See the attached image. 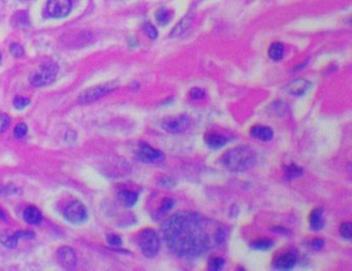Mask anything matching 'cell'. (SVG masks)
Masks as SVG:
<instances>
[{
    "mask_svg": "<svg viewBox=\"0 0 352 271\" xmlns=\"http://www.w3.org/2000/svg\"><path fill=\"white\" fill-rule=\"evenodd\" d=\"M311 245H312V248H313V249L319 250V249H321V248L324 246V240L321 239V238H316V239H314V240L312 241Z\"/></svg>",
    "mask_w": 352,
    "mask_h": 271,
    "instance_id": "cell-36",
    "label": "cell"
},
{
    "mask_svg": "<svg viewBox=\"0 0 352 271\" xmlns=\"http://www.w3.org/2000/svg\"><path fill=\"white\" fill-rule=\"evenodd\" d=\"M107 240L110 245L112 246H120L122 244V239L119 235L116 234H109L107 236Z\"/></svg>",
    "mask_w": 352,
    "mask_h": 271,
    "instance_id": "cell-35",
    "label": "cell"
},
{
    "mask_svg": "<svg viewBox=\"0 0 352 271\" xmlns=\"http://www.w3.org/2000/svg\"><path fill=\"white\" fill-rule=\"evenodd\" d=\"M0 64H2V54H0Z\"/></svg>",
    "mask_w": 352,
    "mask_h": 271,
    "instance_id": "cell-39",
    "label": "cell"
},
{
    "mask_svg": "<svg viewBox=\"0 0 352 271\" xmlns=\"http://www.w3.org/2000/svg\"><path fill=\"white\" fill-rule=\"evenodd\" d=\"M161 232L169 249L182 259L198 258L211 245L204 219L196 212L181 211L172 216L163 223Z\"/></svg>",
    "mask_w": 352,
    "mask_h": 271,
    "instance_id": "cell-1",
    "label": "cell"
},
{
    "mask_svg": "<svg viewBox=\"0 0 352 271\" xmlns=\"http://www.w3.org/2000/svg\"><path fill=\"white\" fill-rule=\"evenodd\" d=\"M309 223L310 228L313 231H320L324 227V221H323V210L321 208L314 209L309 217Z\"/></svg>",
    "mask_w": 352,
    "mask_h": 271,
    "instance_id": "cell-18",
    "label": "cell"
},
{
    "mask_svg": "<svg viewBox=\"0 0 352 271\" xmlns=\"http://www.w3.org/2000/svg\"><path fill=\"white\" fill-rule=\"evenodd\" d=\"M57 260L59 264L67 270L75 269L77 265L76 253L69 246H62L57 250Z\"/></svg>",
    "mask_w": 352,
    "mask_h": 271,
    "instance_id": "cell-10",
    "label": "cell"
},
{
    "mask_svg": "<svg viewBox=\"0 0 352 271\" xmlns=\"http://www.w3.org/2000/svg\"><path fill=\"white\" fill-rule=\"evenodd\" d=\"M72 0H49L47 12L52 18H64L72 11Z\"/></svg>",
    "mask_w": 352,
    "mask_h": 271,
    "instance_id": "cell-9",
    "label": "cell"
},
{
    "mask_svg": "<svg viewBox=\"0 0 352 271\" xmlns=\"http://www.w3.org/2000/svg\"><path fill=\"white\" fill-rule=\"evenodd\" d=\"M284 54V47L281 43H273L268 49V57L274 61L282 59Z\"/></svg>",
    "mask_w": 352,
    "mask_h": 271,
    "instance_id": "cell-20",
    "label": "cell"
},
{
    "mask_svg": "<svg viewBox=\"0 0 352 271\" xmlns=\"http://www.w3.org/2000/svg\"><path fill=\"white\" fill-rule=\"evenodd\" d=\"M23 219L28 225H38L43 220V216L35 206H28L24 211Z\"/></svg>",
    "mask_w": 352,
    "mask_h": 271,
    "instance_id": "cell-17",
    "label": "cell"
},
{
    "mask_svg": "<svg viewBox=\"0 0 352 271\" xmlns=\"http://www.w3.org/2000/svg\"><path fill=\"white\" fill-rule=\"evenodd\" d=\"M143 30L144 32L147 34V36L151 40H156L158 36V31L157 29L154 27V25H152L151 23L147 22L143 25Z\"/></svg>",
    "mask_w": 352,
    "mask_h": 271,
    "instance_id": "cell-27",
    "label": "cell"
},
{
    "mask_svg": "<svg viewBox=\"0 0 352 271\" xmlns=\"http://www.w3.org/2000/svg\"><path fill=\"white\" fill-rule=\"evenodd\" d=\"M20 241V237L17 232L13 233L9 230H6L0 233V243L7 248H15Z\"/></svg>",
    "mask_w": 352,
    "mask_h": 271,
    "instance_id": "cell-16",
    "label": "cell"
},
{
    "mask_svg": "<svg viewBox=\"0 0 352 271\" xmlns=\"http://www.w3.org/2000/svg\"><path fill=\"white\" fill-rule=\"evenodd\" d=\"M257 162L255 151L249 146H238L227 150L221 158L225 169L234 173H243L252 169Z\"/></svg>",
    "mask_w": 352,
    "mask_h": 271,
    "instance_id": "cell-2",
    "label": "cell"
},
{
    "mask_svg": "<svg viewBox=\"0 0 352 271\" xmlns=\"http://www.w3.org/2000/svg\"><path fill=\"white\" fill-rule=\"evenodd\" d=\"M303 172L304 171L302 168H300L299 166H297L295 164H292V165L286 167V169L284 171V177L287 180H293V179L298 178L301 175H303Z\"/></svg>",
    "mask_w": 352,
    "mask_h": 271,
    "instance_id": "cell-21",
    "label": "cell"
},
{
    "mask_svg": "<svg viewBox=\"0 0 352 271\" xmlns=\"http://www.w3.org/2000/svg\"><path fill=\"white\" fill-rule=\"evenodd\" d=\"M273 232H280V233H283V234H287V230L285 229H281V228H276L275 230H273Z\"/></svg>",
    "mask_w": 352,
    "mask_h": 271,
    "instance_id": "cell-38",
    "label": "cell"
},
{
    "mask_svg": "<svg viewBox=\"0 0 352 271\" xmlns=\"http://www.w3.org/2000/svg\"><path fill=\"white\" fill-rule=\"evenodd\" d=\"M297 264V256L294 253H287L276 259L274 266L279 270H292Z\"/></svg>",
    "mask_w": 352,
    "mask_h": 271,
    "instance_id": "cell-13",
    "label": "cell"
},
{
    "mask_svg": "<svg viewBox=\"0 0 352 271\" xmlns=\"http://www.w3.org/2000/svg\"><path fill=\"white\" fill-rule=\"evenodd\" d=\"M64 218L72 224H82L88 218L86 207L79 201H73L64 210Z\"/></svg>",
    "mask_w": 352,
    "mask_h": 271,
    "instance_id": "cell-6",
    "label": "cell"
},
{
    "mask_svg": "<svg viewBox=\"0 0 352 271\" xmlns=\"http://www.w3.org/2000/svg\"><path fill=\"white\" fill-rule=\"evenodd\" d=\"M136 159L145 164H154L159 163L164 159V154L152 146H150L148 143H140L138 146V149L136 151Z\"/></svg>",
    "mask_w": 352,
    "mask_h": 271,
    "instance_id": "cell-8",
    "label": "cell"
},
{
    "mask_svg": "<svg viewBox=\"0 0 352 271\" xmlns=\"http://www.w3.org/2000/svg\"><path fill=\"white\" fill-rule=\"evenodd\" d=\"M250 245L252 248L257 249V250H267V249L273 247L274 241L272 239L261 238V239H257V240L253 241Z\"/></svg>",
    "mask_w": 352,
    "mask_h": 271,
    "instance_id": "cell-22",
    "label": "cell"
},
{
    "mask_svg": "<svg viewBox=\"0 0 352 271\" xmlns=\"http://www.w3.org/2000/svg\"><path fill=\"white\" fill-rule=\"evenodd\" d=\"M58 74V66L54 62H46L31 74L29 81L34 87H44L52 84Z\"/></svg>",
    "mask_w": 352,
    "mask_h": 271,
    "instance_id": "cell-3",
    "label": "cell"
},
{
    "mask_svg": "<svg viewBox=\"0 0 352 271\" xmlns=\"http://www.w3.org/2000/svg\"><path fill=\"white\" fill-rule=\"evenodd\" d=\"M0 220H3V221H7L8 220V216H7V214L3 209H0Z\"/></svg>",
    "mask_w": 352,
    "mask_h": 271,
    "instance_id": "cell-37",
    "label": "cell"
},
{
    "mask_svg": "<svg viewBox=\"0 0 352 271\" xmlns=\"http://www.w3.org/2000/svg\"><path fill=\"white\" fill-rule=\"evenodd\" d=\"M138 246L146 258H155L160 249V238L154 230L146 229L139 235Z\"/></svg>",
    "mask_w": 352,
    "mask_h": 271,
    "instance_id": "cell-4",
    "label": "cell"
},
{
    "mask_svg": "<svg viewBox=\"0 0 352 271\" xmlns=\"http://www.w3.org/2000/svg\"><path fill=\"white\" fill-rule=\"evenodd\" d=\"M10 52L15 58H20L24 55V48L20 44H12L10 47Z\"/></svg>",
    "mask_w": 352,
    "mask_h": 271,
    "instance_id": "cell-33",
    "label": "cell"
},
{
    "mask_svg": "<svg viewBox=\"0 0 352 271\" xmlns=\"http://www.w3.org/2000/svg\"><path fill=\"white\" fill-rule=\"evenodd\" d=\"M11 119L7 114H0V133L5 132L10 126Z\"/></svg>",
    "mask_w": 352,
    "mask_h": 271,
    "instance_id": "cell-34",
    "label": "cell"
},
{
    "mask_svg": "<svg viewBox=\"0 0 352 271\" xmlns=\"http://www.w3.org/2000/svg\"><path fill=\"white\" fill-rule=\"evenodd\" d=\"M30 104V100L25 96H16L14 99V107L17 110H23L28 107Z\"/></svg>",
    "mask_w": 352,
    "mask_h": 271,
    "instance_id": "cell-28",
    "label": "cell"
},
{
    "mask_svg": "<svg viewBox=\"0 0 352 271\" xmlns=\"http://www.w3.org/2000/svg\"><path fill=\"white\" fill-rule=\"evenodd\" d=\"M311 87V83L304 79H297L288 83L285 87V90L288 94L293 96L301 98L303 96Z\"/></svg>",
    "mask_w": 352,
    "mask_h": 271,
    "instance_id": "cell-11",
    "label": "cell"
},
{
    "mask_svg": "<svg viewBox=\"0 0 352 271\" xmlns=\"http://www.w3.org/2000/svg\"><path fill=\"white\" fill-rule=\"evenodd\" d=\"M205 144L212 149H219L226 145L227 138L218 132H209L204 136Z\"/></svg>",
    "mask_w": 352,
    "mask_h": 271,
    "instance_id": "cell-14",
    "label": "cell"
},
{
    "mask_svg": "<svg viewBox=\"0 0 352 271\" xmlns=\"http://www.w3.org/2000/svg\"><path fill=\"white\" fill-rule=\"evenodd\" d=\"M155 17H156V20H157L158 24L164 26V25L170 23L171 18H172V13H171L170 10H168L165 8H162V9L157 11Z\"/></svg>",
    "mask_w": 352,
    "mask_h": 271,
    "instance_id": "cell-23",
    "label": "cell"
},
{
    "mask_svg": "<svg viewBox=\"0 0 352 271\" xmlns=\"http://www.w3.org/2000/svg\"><path fill=\"white\" fill-rule=\"evenodd\" d=\"M27 131H28L27 125L25 123H20V124L16 125V127L14 129V136L17 139H22L27 134Z\"/></svg>",
    "mask_w": 352,
    "mask_h": 271,
    "instance_id": "cell-29",
    "label": "cell"
},
{
    "mask_svg": "<svg viewBox=\"0 0 352 271\" xmlns=\"http://www.w3.org/2000/svg\"><path fill=\"white\" fill-rule=\"evenodd\" d=\"M191 122L192 121L188 115L182 114L164 119L161 123V127L171 133H181L191 126Z\"/></svg>",
    "mask_w": 352,
    "mask_h": 271,
    "instance_id": "cell-5",
    "label": "cell"
},
{
    "mask_svg": "<svg viewBox=\"0 0 352 271\" xmlns=\"http://www.w3.org/2000/svg\"><path fill=\"white\" fill-rule=\"evenodd\" d=\"M214 240H215V243L218 244V245H221L225 242L226 240V231L224 228H218L215 232V235H214Z\"/></svg>",
    "mask_w": 352,
    "mask_h": 271,
    "instance_id": "cell-30",
    "label": "cell"
},
{
    "mask_svg": "<svg viewBox=\"0 0 352 271\" xmlns=\"http://www.w3.org/2000/svg\"><path fill=\"white\" fill-rule=\"evenodd\" d=\"M174 205H175V200H174L173 198H169V197H168V198H164V199L162 200V202H161L160 207H159L158 210H157V215H159V216L164 215L165 212L172 210L173 207H174Z\"/></svg>",
    "mask_w": 352,
    "mask_h": 271,
    "instance_id": "cell-24",
    "label": "cell"
},
{
    "mask_svg": "<svg viewBox=\"0 0 352 271\" xmlns=\"http://www.w3.org/2000/svg\"><path fill=\"white\" fill-rule=\"evenodd\" d=\"M159 185L162 187H165L168 189L174 188L177 185V182L174 178L169 177V176H163L160 180H159Z\"/></svg>",
    "mask_w": 352,
    "mask_h": 271,
    "instance_id": "cell-32",
    "label": "cell"
},
{
    "mask_svg": "<svg viewBox=\"0 0 352 271\" xmlns=\"http://www.w3.org/2000/svg\"><path fill=\"white\" fill-rule=\"evenodd\" d=\"M250 136L259 141L267 142L274 138V131L271 127L264 125H254L250 129Z\"/></svg>",
    "mask_w": 352,
    "mask_h": 271,
    "instance_id": "cell-12",
    "label": "cell"
},
{
    "mask_svg": "<svg viewBox=\"0 0 352 271\" xmlns=\"http://www.w3.org/2000/svg\"><path fill=\"white\" fill-rule=\"evenodd\" d=\"M192 21H193V16H192V14L186 15V16H185V17H184V18L174 27V29H173L172 32H171V35H172L173 37H177V36L182 35L183 33H185V32L188 30V28L190 27Z\"/></svg>",
    "mask_w": 352,
    "mask_h": 271,
    "instance_id": "cell-19",
    "label": "cell"
},
{
    "mask_svg": "<svg viewBox=\"0 0 352 271\" xmlns=\"http://www.w3.org/2000/svg\"><path fill=\"white\" fill-rule=\"evenodd\" d=\"M224 264H225V260L223 258L216 257V258H213L212 260H210L208 264V269L212 271H217V270L222 269L224 267Z\"/></svg>",
    "mask_w": 352,
    "mask_h": 271,
    "instance_id": "cell-25",
    "label": "cell"
},
{
    "mask_svg": "<svg viewBox=\"0 0 352 271\" xmlns=\"http://www.w3.org/2000/svg\"><path fill=\"white\" fill-rule=\"evenodd\" d=\"M351 223L347 222V223H343L340 227V235L342 238L346 239V240H351L352 235H351Z\"/></svg>",
    "mask_w": 352,
    "mask_h": 271,
    "instance_id": "cell-26",
    "label": "cell"
},
{
    "mask_svg": "<svg viewBox=\"0 0 352 271\" xmlns=\"http://www.w3.org/2000/svg\"><path fill=\"white\" fill-rule=\"evenodd\" d=\"M116 88V85L114 84H106V85H98L91 88H88L87 90L83 91L79 95V103L82 105L93 103L102 96L107 95L108 93L112 92Z\"/></svg>",
    "mask_w": 352,
    "mask_h": 271,
    "instance_id": "cell-7",
    "label": "cell"
},
{
    "mask_svg": "<svg viewBox=\"0 0 352 271\" xmlns=\"http://www.w3.org/2000/svg\"><path fill=\"white\" fill-rule=\"evenodd\" d=\"M189 95L190 98L193 100V101H200V100H203L204 96H205V92L203 89L199 88V87H194L190 90L189 92Z\"/></svg>",
    "mask_w": 352,
    "mask_h": 271,
    "instance_id": "cell-31",
    "label": "cell"
},
{
    "mask_svg": "<svg viewBox=\"0 0 352 271\" xmlns=\"http://www.w3.org/2000/svg\"><path fill=\"white\" fill-rule=\"evenodd\" d=\"M118 201L120 204L126 208L133 207L138 200V195L133 190H121L118 192Z\"/></svg>",
    "mask_w": 352,
    "mask_h": 271,
    "instance_id": "cell-15",
    "label": "cell"
}]
</instances>
